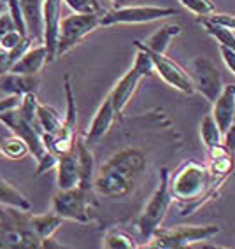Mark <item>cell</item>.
Masks as SVG:
<instances>
[{
	"instance_id": "6da1fadb",
	"label": "cell",
	"mask_w": 235,
	"mask_h": 249,
	"mask_svg": "<svg viewBox=\"0 0 235 249\" xmlns=\"http://www.w3.org/2000/svg\"><path fill=\"white\" fill-rule=\"evenodd\" d=\"M146 170V156L135 147H125L111 155L97 170L93 192L107 198L130 195Z\"/></svg>"
},
{
	"instance_id": "7a4b0ae2",
	"label": "cell",
	"mask_w": 235,
	"mask_h": 249,
	"mask_svg": "<svg viewBox=\"0 0 235 249\" xmlns=\"http://www.w3.org/2000/svg\"><path fill=\"white\" fill-rule=\"evenodd\" d=\"M213 184H216V179L211 176L209 167L195 160L184 161L169 179V188L174 200L181 202L182 207L190 205L181 213L182 216L191 214V211L204 204L209 196H213Z\"/></svg>"
},
{
	"instance_id": "3957f363",
	"label": "cell",
	"mask_w": 235,
	"mask_h": 249,
	"mask_svg": "<svg viewBox=\"0 0 235 249\" xmlns=\"http://www.w3.org/2000/svg\"><path fill=\"white\" fill-rule=\"evenodd\" d=\"M169 179H170L169 169H162L160 182H158L155 193L151 195L146 207H144L137 223H135V230L139 233V239L142 240V246L147 244L153 239V235L162 227V223H163L165 216H167L170 205L174 202L172 193H170V188H169Z\"/></svg>"
},
{
	"instance_id": "277c9868",
	"label": "cell",
	"mask_w": 235,
	"mask_h": 249,
	"mask_svg": "<svg viewBox=\"0 0 235 249\" xmlns=\"http://www.w3.org/2000/svg\"><path fill=\"white\" fill-rule=\"evenodd\" d=\"M155 72V65L151 62L149 54L144 49L137 48V54L133 60V65L128 69V72H125V76L121 77L112 89L109 91V98H111L112 107H114L118 118H121L125 107L128 106L132 100L133 93L137 91V86L144 77H149Z\"/></svg>"
},
{
	"instance_id": "5b68a950",
	"label": "cell",
	"mask_w": 235,
	"mask_h": 249,
	"mask_svg": "<svg viewBox=\"0 0 235 249\" xmlns=\"http://www.w3.org/2000/svg\"><path fill=\"white\" fill-rule=\"evenodd\" d=\"M219 233V227L216 225H202V227H176L170 230L158 228L153 239L142 248L153 249H182L190 246L200 244L211 240Z\"/></svg>"
},
{
	"instance_id": "8992f818",
	"label": "cell",
	"mask_w": 235,
	"mask_h": 249,
	"mask_svg": "<svg viewBox=\"0 0 235 249\" xmlns=\"http://www.w3.org/2000/svg\"><path fill=\"white\" fill-rule=\"evenodd\" d=\"M0 123H4L14 135L21 137L27 142L28 149H30L32 155L36 156L37 161H40L49 153L44 141V132L40 130L39 121L27 120L19 111V106L0 116Z\"/></svg>"
},
{
	"instance_id": "52a82bcc",
	"label": "cell",
	"mask_w": 235,
	"mask_h": 249,
	"mask_svg": "<svg viewBox=\"0 0 235 249\" xmlns=\"http://www.w3.org/2000/svg\"><path fill=\"white\" fill-rule=\"evenodd\" d=\"M100 18H102V14H77V13L63 18L62 23H60L56 58L72 51L88 34L97 30L100 27Z\"/></svg>"
},
{
	"instance_id": "ba28073f",
	"label": "cell",
	"mask_w": 235,
	"mask_h": 249,
	"mask_svg": "<svg viewBox=\"0 0 235 249\" xmlns=\"http://www.w3.org/2000/svg\"><path fill=\"white\" fill-rule=\"evenodd\" d=\"M176 9L172 7H158V5H125L114 7L112 11H104L100 18V27L112 25H137V23H151L174 16Z\"/></svg>"
},
{
	"instance_id": "9c48e42d",
	"label": "cell",
	"mask_w": 235,
	"mask_h": 249,
	"mask_svg": "<svg viewBox=\"0 0 235 249\" xmlns=\"http://www.w3.org/2000/svg\"><path fill=\"white\" fill-rule=\"evenodd\" d=\"M63 86H65V98H67V109L63 116V123L60 134L54 137L44 135L46 146L51 153L56 156H62L65 153H71L75 149V128H77V109H75V98L72 93L71 77H63Z\"/></svg>"
},
{
	"instance_id": "30bf717a",
	"label": "cell",
	"mask_w": 235,
	"mask_h": 249,
	"mask_svg": "<svg viewBox=\"0 0 235 249\" xmlns=\"http://www.w3.org/2000/svg\"><path fill=\"white\" fill-rule=\"evenodd\" d=\"M90 195L91 193L83 190L81 186L69 188V190H56V193L53 195V213L58 214L62 219L86 225L91 221Z\"/></svg>"
},
{
	"instance_id": "8fae6325",
	"label": "cell",
	"mask_w": 235,
	"mask_h": 249,
	"mask_svg": "<svg viewBox=\"0 0 235 249\" xmlns=\"http://www.w3.org/2000/svg\"><path fill=\"white\" fill-rule=\"evenodd\" d=\"M133 44H135V48L144 49V51L149 54L151 62L155 65V72L167 83V85L172 86L174 89H178V91H181V93H184V95H191L195 91V86H193V81H191L190 74L182 67H179L174 60H170L167 54L151 51L146 46H142L141 40H135Z\"/></svg>"
},
{
	"instance_id": "7c38bea8",
	"label": "cell",
	"mask_w": 235,
	"mask_h": 249,
	"mask_svg": "<svg viewBox=\"0 0 235 249\" xmlns=\"http://www.w3.org/2000/svg\"><path fill=\"white\" fill-rule=\"evenodd\" d=\"M190 76L193 81V86H195V91H199L211 104L216 102V98L219 97L225 85H223L221 74H219L217 67L207 56H197L191 62Z\"/></svg>"
},
{
	"instance_id": "4fadbf2b",
	"label": "cell",
	"mask_w": 235,
	"mask_h": 249,
	"mask_svg": "<svg viewBox=\"0 0 235 249\" xmlns=\"http://www.w3.org/2000/svg\"><path fill=\"white\" fill-rule=\"evenodd\" d=\"M62 2L63 0H44L42 4V21H44L42 44L48 49V62L56 60L60 23H62Z\"/></svg>"
},
{
	"instance_id": "5bb4252c",
	"label": "cell",
	"mask_w": 235,
	"mask_h": 249,
	"mask_svg": "<svg viewBox=\"0 0 235 249\" xmlns=\"http://www.w3.org/2000/svg\"><path fill=\"white\" fill-rule=\"evenodd\" d=\"M116 121H118V114H116L114 107H112L111 98L107 95V97L104 98V102L100 104V107L97 109V112H95L93 120L90 123L88 130H86V134L83 139H85L90 146H93V144H97L100 139H104L111 132V128L114 126Z\"/></svg>"
},
{
	"instance_id": "9a60e30c",
	"label": "cell",
	"mask_w": 235,
	"mask_h": 249,
	"mask_svg": "<svg viewBox=\"0 0 235 249\" xmlns=\"http://www.w3.org/2000/svg\"><path fill=\"white\" fill-rule=\"evenodd\" d=\"M235 114V85L223 86L221 93L213 104V116L223 135L228 132Z\"/></svg>"
},
{
	"instance_id": "2e32d148",
	"label": "cell",
	"mask_w": 235,
	"mask_h": 249,
	"mask_svg": "<svg viewBox=\"0 0 235 249\" xmlns=\"http://www.w3.org/2000/svg\"><path fill=\"white\" fill-rule=\"evenodd\" d=\"M56 184L58 190H69L79 184V156L75 149L58 156Z\"/></svg>"
},
{
	"instance_id": "e0dca14e",
	"label": "cell",
	"mask_w": 235,
	"mask_h": 249,
	"mask_svg": "<svg viewBox=\"0 0 235 249\" xmlns=\"http://www.w3.org/2000/svg\"><path fill=\"white\" fill-rule=\"evenodd\" d=\"M75 151L79 156V184L83 190L93 193V181H95V156L90 144L86 142L85 139H79L75 142Z\"/></svg>"
},
{
	"instance_id": "ac0fdd59",
	"label": "cell",
	"mask_w": 235,
	"mask_h": 249,
	"mask_svg": "<svg viewBox=\"0 0 235 249\" xmlns=\"http://www.w3.org/2000/svg\"><path fill=\"white\" fill-rule=\"evenodd\" d=\"M39 86V76H28V74H14V72H5L0 74V89L7 95H19L37 91Z\"/></svg>"
},
{
	"instance_id": "d6986e66",
	"label": "cell",
	"mask_w": 235,
	"mask_h": 249,
	"mask_svg": "<svg viewBox=\"0 0 235 249\" xmlns=\"http://www.w3.org/2000/svg\"><path fill=\"white\" fill-rule=\"evenodd\" d=\"M48 62V49L44 44L37 46V48H30L27 53L19 58L18 62L11 67L9 72L14 74H28V76H39V72Z\"/></svg>"
},
{
	"instance_id": "ffe728a7",
	"label": "cell",
	"mask_w": 235,
	"mask_h": 249,
	"mask_svg": "<svg viewBox=\"0 0 235 249\" xmlns=\"http://www.w3.org/2000/svg\"><path fill=\"white\" fill-rule=\"evenodd\" d=\"M23 11V18L27 25L28 37L32 40L42 42L44 37V21H42V4L40 0H19Z\"/></svg>"
},
{
	"instance_id": "44dd1931",
	"label": "cell",
	"mask_w": 235,
	"mask_h": 249,
	"mask_svg": "<svg viewBox=\"0 0 235 249\" xmlns=\"http://www.w3.org/2000/svg\"><path fill=\"white\" fill-rule=\"evenodd\" d=\"M181 34V27L179 25H163V27L156 28L155 34L146 40L142 42V46H146L147 49L155 51V53H167V49L170 46V40L174 37H178Z\"/></svg>"
},
{
	"instance_id": "7402d4cb",
	"label": "cell",
	"mask_w": 235,
	"mask_h": 249,
	"mask_svg": "<svg viewBox=\"0 0 235 249\" xmlns=\"http://www.w3.org/2000/svg\"><path fill=\"white\" fill-rule=\"evenodd\" d=\"M0 205L14 207V209L25 211V213H30L32 209V204L27 196L4 178H0Z\"/></svg>"
},
{
	"instance_id": "603a6c76",
	"label": "cell",
	"mask_w": 235,
	"mask_h": 249,
	"mask_svg": "<svg viewBox=\"0 0 235 249\" xmlns=\"http://www.w3.org/2000/svg\"><path fill=\"white\" fill-rule=\"evenodd\" d=\"M37 121H39V126L44 132V135L54 137L62 130L63 118L60 116V112L54 107L39 104V107H37Z\"/></svg>"
},
{
	"instance_id": "cb8c5ba5",
	"label": "cell",
	"mask_w": 235,
	"mask_h": 249,
	"mask_svg": "<svg viewBox=\"0 0 235 249\" xmlns=\"http://www.w3.org/2000/svg\"><path fill=\"white\" fill-rule=\"evenodd\" d=\"M30 225L34 231L40 237V242H42V239L54 235V231H58V228L63 225V219L51 211L49 214H40V216H32L30 214Z\"/></svg>"
},
{
	"instance_id": "d4e9b609",
	"label": "cell",
	"mask_w": 235,
	"mask_h": 249,
	"mask_svg": "<svg viewBox=\"0 0 235 249\" xmlns=\"http://www.w3.org/2000/svg\"><path fill=\"white\" fill-rule=\"evenodd\" d=\"M200 137H202V142H204L207 151H211V149H214V147H217V146H223L225 135H223V132L219 130V126H217L213 112L205 114L202 123H200Z\"/></svg>"
},
{
	"instance_id": "484cf974",
	"label": "cell",
	"mask_w": 235,
	"mask_h": 249,
	"mask_svg": "<svg viewBox=\"0 0 235 249\" xmlns=\"http://www.w3.org/2000/svg\"><path fill=\"white\" fill-rule=\"evenodd\" d=\"M28 153H30V149H28L27 142L14 134L0 142V155L7 156L11 160H21Z\"/></svg>"
},
{
	"instance_id": "4316f807",
	"label": "cell",
	"mask_w": 235,
	"mask_h": 249,
	"mask_svg": "<svg viewBox=\"0 0 235 249\" xmlns=\"http://www.w3.org/2000/svg\"><path fill=\"white\" fill-rule=\"evenodd\" d=\"M102 248L106 249H135L139 244L133 240L132 235H128L123 230H109L104 235Z\"/></svg>"
},
{
	"instance_id": "83f0119b",
	"label": "cell",
	"mask_w": 235,
	"mask_h": 249,
	"mask_svg": "<svg viewBox=\"0 0 235 249\" xmlns=\"http://www.w3.org/2000/svg\"><path fill=\"white\" fill-rule=\"evenodd\" d=\"M63 2L77 14H104L98 0H63Z\"/></svg>"
},
{
	"instance_id": "f1b7e54d",
	"label": "cell",
	"mask_w": 235,
	"mask_h": 249,
	"mask_svg": "<svg viewBox=\"0 0 235 249\" xmlns=\"http://www.w3.org/2000/svg\"><path fill=\"white\" fill-rule=\"evenodd\" d=\"M179 2L197 16H209V14H213L216 11V7H214L211 0H179Z\"/></svg>"
},
{
	"instance_id": "f546056e",
	"label": "cell",
	"mask_w": 235,
	"mask_h": 249,
	"mask_svg": "<svg viewBox=\"0 0 235 249\" xmlns=\"http://www.w3.org/2000/svg\"><path fill=\"white\" fill-rule=\"evenodd\" d=\"M25 37L19 34L18 30H11L9 34H5L2 39H0V48L4 49H13L14 46H18Z\"/></svg>"
},
{
	"instance_id": "4dcf8cb0",
	"label": "cell",
	"mask_w": 235,
	"mask_h": 249,
	"mask_svg": "<svg viewBox=\"0 0 235 249\" xmlns=\"http://www.w3.org/2000/svg\"><path fill=\"white\" fill-rule=\"evenodd\" d=\"M219 53H221V58H223V62H225L226 69L235 76V51L230 48H226V46L219 44Z\"/></svg>"
},
{
	"instance_id": "1f68e13d",
	"label": "cell",
	"mask_w": 235,
	"mask_h": 249,
	"mask_svg": "<svg viewBox=\"0 0 235 249\" xmlns=\"http://www.w3.org/2000/svg\"><path fill=\"white\" fill-rule=\"evenodd\" d=\"M19 104H21V97L19 95H9V97L5 98H0V116L11 111V109H14V107H18Z\"/></svg>"
},
{
	"instance_id": "d6a6232c",
	"label": "cell",
	"mask_w": 235,
	"mask_h": 249,
	"mask_svg": "<svg viewBox=\"0 0 235 249\" xmlns=\"http://www.w3.org/2000/svg\"><path fill=\"white\" fill-rule=\"evenodd\" d=\"M11 30H16V27H14V21H13V18H11L9 11H7V13L0 14V39H2L5 34H9Z\"/></svg>"
},
{
	"instance_id": "836d02e7",
	"label": "cell",
	"mask_w": 235,
	"mask_h": 249,
	"mask_svg": "<svg viewBox=\"0 0 235 249\" xmlns=\"http://www.w3.org/2000/svg\"><path fill=\"white\" fill-rule=\"evenodd\" d=\"M209 18L213 19V21L219 23V25H225V27L232 28L235 32V14H209Z\"/></svg>"
},
{
	"instance_id": "e575fe53",
	"label": "cell",
	"mask_w": 235,
	"mask_h": 249,
	"mask_svg": "<svg viewBox=\"0 0 235 249\" xmlns=\"http://www.w3.org/2000/svg\"><path fill=\"white\" fill-rule=\"evenodd\" d=\"M223 146L235 155V114H234V120H232L230 128H228V132L225 134V139H223Z\"/></svg>"
},
{
	"instance_id": "d590c367",
	"label": "cell",
	"mask_w": 235,
	"mask_h": 249,
	"mask_svg": "<svg viewBox=\"0 0 235 249\" xmlns=\"http://www.w3.org/2000/svg\"><path fill=\"white\" fill-rule=\"evenodd\" d=\"M11 67H13V63H11V58H9V49L0 48V74L9 72Z\"/></svg>"
},
{
	"instance_id": "8d00e7d4",
	"label": "cell",
	"mask_w": 235,
	"mask_h": 249,
	"mask_svg": "<svg viewBox=\"0 0 235 249\" xmlns=\"http://www.w3.org/2000/svg\"><path fill=\"white\" fill-rule=\"evenodd\" d=\"M114 7H125V5H130L133 0H111Z\"/></svg>"
},
{
	"instance_id": "74e56055",
	"label": "cell",
	"mask_w": 235,
	"mask_h": 249,
	"mask_svg": "<svg viewBox=\"0 0 235 249\" xmlns=\"http://www.w3.org/2000/svg\"><path fill=\"white\" fill-rule=\"evenodd\" d=\"M4 2H7V0H4Z\"/></svg>"
}]
</instances>
